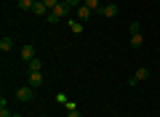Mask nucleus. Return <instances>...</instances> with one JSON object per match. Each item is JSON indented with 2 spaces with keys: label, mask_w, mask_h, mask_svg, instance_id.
Masks as SVG:
<instances>
[{
  "label": "nucleus",
  "mask_w": 160,
  "mask_h": 117,
  "mask_svg": "<svg viewBox=\"0 0 160 117\" xmlns=\"http://www.w3.org/2000/svg\"><path fill=\"white\" fill-rule=\"evenodd\" d=\"M69 11H72V8H69L67 3H59V6L53 8V11H48V16H46V19H48L51 24H56V22H62V16H67Z\"/></svg>",
  "instance_id": "nucleus-1"
},
{
  "label": "nucleus",
  "mask_w": 160,
  "mask_h": 117,
  "mask_svg": "<svg viewBox=\"0 0 160 117\" xmlns=\"http://www.w3.org/2000/svg\"><path fill=\"white\" fill-rule=\"evenodd\" d=\"M147 77H149V69H147V67H139L136 72L131 75V80H128V85H139L142 80H147Z\"/></svg>",
  "instance_id": "nucleus-2"
},
{
  "label": "nucleus",
  "mask_w": 160,
  "mask_h": 117,
  "mask_svg": "<svg viewBox=\"0 0 160 117\" xmlns=\"http://www.w3.org/2000/svg\"><path fill=\"white\" fill-rule=\"evenodd\" d=\"M32 96H35L32 85H22V88H16V99L19 101H32Z\"/></svg>",
  "instance_id": "nucleus-3"
},
{
  "label": "nucleus",
  "mask_w": 160,
  "mask_h": 117,
  "mask_svg": "<svg viewBox=\"0 0 160 117\" xmlns=\"http://www.w3.org/2000/svg\"><path fill=\"white\" fill-rule=\"evenodd\" d=\"M91 8H88V6H80L78 8V22H83V24H86V22H91Z\"/></svg>",
  "instance_id": "nucleus-4"
},
{
  "label": "nucleus",
  "mask_w": 160,
  "mask_h": 117,
  "mask_svg": "<svg viewBox=\"0 0 160 117\" xmlns=\"http://www.w3.org/2000/svg\"><path fill=\"white\" fill-rule=\"evenodd\" d=\"M102 16H107V19H115L118 16V6H115V3H109V6H102Z\"/></svg>",
  "instance_id": "nucleus-5"
},
{
  "label": "nucleus",
  "mask_w": 160,
  "mask_h": 117,
  "mask_svg": "<svg viewBox=\"0 0 160 117\" xmlns=\"http://www.w3.org/2000/svg\"><path fill=\"white\" fill-rule=\"evenodd\" d=\"M27 85H32V88H40V85H43V75H40V72H29Z\"/></svg>",
  "instance_id": "nucleus-6"
},
{
  "label": "nucleus",
  "mask_w": 160,
  "mask_h": 117,
  "mask_svg": "<svg viewBox=\"0 0 160 117\" xmlns=\"http://www.w3.org/2000/svg\"><path fill=\"white\" fill-rule=\"evenodd\" d=\"M32 13H38V16H48V8H46V3H43V0H35V8H32Z\"/></svg>",
  "instance_id": "nucleus-7"
},
{
  "label": "nucleus",
  "mask_w": 160,
  "mask_h": 117,
  "mask_svg": "<svg viewBox=\"0 0 160 117\" xmlns=\"http://www.w3.org/2000/svg\"><path fill=\"white\" fill-rule=\"evenodd\" d=\"M22 59H24V61H29V59H35V45H24V48H22Z\"/></svg>",
  "instance_id": "nucleus-8"
},
{
  "label": "nucleus",
  "mask_w": 160,
  "mask_h": 117,
  "mask_svg": "<svg viewBox=\"0 0 160 117\" xmlns=\"http://www.w3.org/2000/svg\"><path fill=\"white\" fill-rule=\"evenodd\" d=\"M27 67H29V72H40V69H43V61L35 56V59H29V61H27Z\"/></svg>",
  "instance_id": "nucleus-9"
},
{
  "label": "nucleus",
  "mask_w": 160,
  "mask_h": 117,
  "mask_svg": "<svg viewBox=\"0 0 160 117\" xmlns=\"http://www.w3.org/2000/svg\"><path fill=\"white\" fill-rule=\"evenodd\" d=\"M142 43H144L142 32H133V35H131V48H142Z\"/></svg>",
  "instance_id": "nucleus-10"
},
{
  "label": "nucleus",
  "mask_w": 160,
  "mask_h": 117,
  "mask_svg": "<svg viewBox=\"0 0 160 117\" xmlns=\"http://www.w3.org/2000/svg\"><path fill=\"white\" fill-rule=\"evenodd\" d=\"M11 48H13V40L11 37H3V40H0V51H3V53H8Z\"/></svg>",
  "instance_id": "nucleus-11"
},
{
  "label": "nucleus",
  "mask_w": 160,
  "mask_h": 117,
  "mask_svg": "<svg viewBox=\"0 0 160 117\" xmlns=\"http://www.w3.org/2000/svg\"><path fill=\"white\" fill-rule=\"evenodd\" d=\"M83 6H88L91 11H102V0H83Z\"/></svg>",
  "instance_id": "nucleus-12"
},
{
  "label": "nucleus",
  "mask_w": 160,
  "mask_h": 117,
  "mask_svg": "<svg viewBox=\"0 0 160 117\" xmlns=\"http://www.w3.org/2000/svg\"><path fill=\"white\" fill-rule=\"evenodd\" d=\"M69 29H72L75 35H78V32H83V22H78V19H69Z\"/></svg>",
  "instance_id": "nucleus-13"
},
{
  "label": "nucleus",
  "mask_w": 160,
  "mask_h": 117,
  "mask_svg": "<svg viewBox=\"0 0 160 117\" xmlns=\"http://www.w3.org/2000/svg\"><path fill=\"white\" fill-rule=\"evenodd\" d=\"M19 8H22V11H32V8H35V0H19Z\"/></svg>",
  "instance_id": "nucleus-14"
},
{
  "label": "nucleus",
  "mask_w": 160,
  "mask_h": 117,
  "mask_svg": "<svg viewBox=\"0 0 160 117\" xmlns=\"http://www.w3.org/2000/svg\"><path fill=\"white\" fill-rule=\"evenodd\" d=\"M62 3H67L69 8H80V6H83V0H62Z\"/></svg>",
  "instance_id": "nucleus-15"
},
{
  "label": "nucleus",
  "mask_w": 160,
  "mask_h": 117,
  "mask_svg": "<svg viewBox=\"0 0 160 117\" xmlns=\"http://www.w3.org/2000/svg\"><path fill=\"white\" fill-rule=\"evenodd\" d=\"M133 32H142V24H139V22H131V35Z\"/></svg>",
  "instance_id": "nucleus-16"
},
{
  "label": "nucleus",
  "mask_w": 160,
  "mask_h": 117,
  "mask_svg": "<svg viewBox=\"0 0 160 117\" xmlns=\"http://www.w3.org/2000/svg\"><path fill=\"white\" fill-rule=\"evenodd\" d=\"M67 117H83V115H80V112L72 106V109H67Z\"/></svg>",
  "instance_id": "nucleus-17"
},
{
  "label": "nucleus",
  "mask_w": 160,
  "mask_h": 117,
  "mask_svg": "<svg viewBox=\"0 0 160 117\" xmlns=\"http://www.w3.org/2000/svg\"><path fill=\"white\" fill-rule=\"evenodd\" d=\"M0 117H13V115L8 112V106H0Z\"/></svg>",
  "instance_id": "nucleus-18"
},
{
  "label": "nucleus",
  "mask_w": 160,
  "mask_h": 117,
  "mask_svg": "<svg viewBox=\"0 0 160 117\" xmlns=\"http://www.w3.org/2000/svg\"><path fill=\"white\" fill-rule=\"evenodd\" d=\"M13 117H22V115H13Z\"/></svg>",
  "instance_id": "nucleus-19"
},
{
  "label": "nucleus",
  "mask_w": 160,
  "mask_h": 117,
  "mask_svg": "<svg viewBox=\"0 0 160 117\" xmlns=\"http://www.w3.org/2000/svg\"><path fill=\"white\" fill-rule=\"evenodd\" d=\"M38 117H43V115H38Z\"/></svg>",
  "instance_id": "nucleus-20"
}]
</instances>
